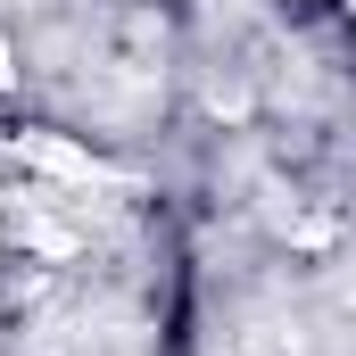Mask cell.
<instances>
[{"label":"cell","instance_id":"cell-1","mask_svg":"<svg viewBox=\"0 0 356 356\" xmlns=\"http://www.w3.org/2000/svg\"><path fill=\"white\" fill-rule=\"evenodd\" d=\"M340 8H348V25H356V0H340Z\"/></svg>","mask_w":356,"mask_h":356}]
</instances>
